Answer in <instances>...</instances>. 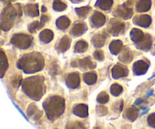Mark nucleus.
<instances>
[{"instance_id": "4", "label": "nucleus", "mask_w": 155, "mask_h": 129, "mask_svg": "<svg viewBox=\"0 0 155 129\" xmlns=\"http://www.w3.org/2000/svg\"><path fill=\"white\" fill-rule=\"evenodd\" d=\"M151 95H153V90H150L148 93H147V97H151Z\"/></svg>"}, {"instance_id": "5", "label": "nucleus", "mask_w": 155, "mask_h": 129, "mask_svg": "<svg viewBox=\"0 0 155 129\" xmlns=\"http://www.w3.org/2000/svg\"><path fill=\"white\" fill-rule=\"evenodd\" d=\"M148 112H149V108H148V109H145V111H144V112H142V114H141V115H145V114L148 113Z\"/></svg>"}, {"instance_id": "2", "label": "nucleus", "mask_w": 155, "mask_h": 129, "mask_svg": "<svg viewBox=\"0 0 155 129\" xmlns=\"http://www.w3.org/2000/svg\"><path fill=\"white\" fill-rule=\"evenodd\" d=\"M148 123H149L150 126L155 127V114L150 115V117L148 118Z\"/></svg>"}, {"instance_id": "6", "label": "nucleus", "mask_w": 155, "mask_h": 129, "mask_svg": "<svg viewBox=\"0 0 155 129\" xmlns=\"http://www.w3.org/2000/svg\"><path fill=\"white\" fill-rule=\"evenodd\" d=\"M42 12H46V8H45V7H42Z\"/></svg>"}, {"instance_id": "3", "label": "nucleus", "mask_w": 155, "mask_h": 129, "mask_svg": "<svg viewBox=\"0 0 155 129\" xmlns=\"http://www.w3.org/2000/svg\"><path fill=\"white\" fill-rule=\"evenodd\" d=\"M142 103H143V100L140 98V99H137V100H136V101L135 102L134 104L135 105H139V104H141Z\"/></svg>"}, {"instance_id": "7", "label": "nucleus", "mask_w": 155, "mask_h": 129, "mask_svg": "<svg viewBox=\"0 0 155 129\" xmlns=\"http://www.w3.org/2000/svg\"><path fill=\"white\" fill-rule=\"evenodd\" d=\"M155 77V73H154V74H153V75L152 76H151V77H149V78H148V80H151V79H152L153 78V77Z\"/></svg>"}, {"instance_id": "1", "label": "nucleus", "mask_w": 155, "mask_h": 129, "mask_svg": "<svg viewBox=\"0 0 155 129\" xmlns=\"http://www.w3.org/2000/svg\"><path fill=\"white\" fill-rule=\"evenodd\" d=\"M141 2L142 3V7L139 8L138 11L140 12H145V11H148L151 7V1L150 0H142Z\"/></svg>"}]
</instances>
